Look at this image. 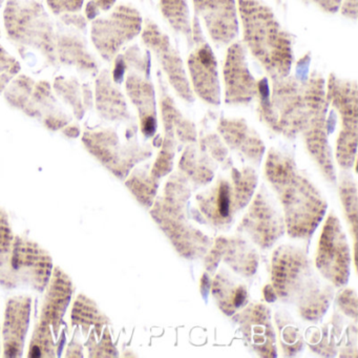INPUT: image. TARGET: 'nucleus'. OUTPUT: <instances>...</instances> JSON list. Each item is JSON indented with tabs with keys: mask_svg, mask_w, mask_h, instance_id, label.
<instances>
[{
	"mask_svg": "<svg viewBox=\"0 0 358 358\" xmlns=\"http://www.w3.org/2000/svg\"><path fill=\"white\" fill-rule=\"evenodd\" d=\"M125 89L129 100L139 113L142 134L146 137H152L157 129V100L154 85L148 77L133 72L127 75Z\"/></svg>",
	"mask_w": 358,
	"mask_h": 358,
	"instance_id": "dca6fc26",
	"label": "nucleus"
},
{
	"mask_svg": "<svg viewBox=\"0 0 358 358\" xmlns=\"http://www.w3.org/2000/svg\"><path fill=\"white\" fill-rule=\"evenodd\" d=\"M62 134L66 137L71 138V139H75V138L79 137L81 134L80 127L76 124H68L62 129Z\"/></svg>",
	"mask_w": 358,
	"mask_h": 358,
	"instance_id": "c9c22d12",
	"label": "nucleus"
},
{
	"mask_svg": "<svg viewBox=\"0 0 358 358\" xmlns=\"http://www.w3.org/2000/svg\"><path fill=\"white\" fill-rule=\"evenodd\" d=\"M0 345H1V343H0ZM0 348H1V347H0Z\"/></svg>",
	"mask_w": 358,
	"mask_h": 358,
	"instance_id": "ea45409f",
	"label": "nucleus"
},
{
	"mask_svg": "<svg viewBox=\"0 0 358 358\" xmlns=\"http://www.w3.org/2000/svg\"><path fill=\"white\" fill-rule=\"evenodd\" d=\"M95 106L98 115L110 122H127L131 120L127 100L110 73L103 70L99 73L95 83Z\"/></svg>",
	"mask_w": 358,
	"mask_h": 358,
	"instance_id": "f3484780",
	"label": "nucleus"
},
{
	"mask_svg": "<svg viewBox=\"0 0 358 358\" xmlns=\"http://www.w3.org/2000/svg\"><path fill=\"white\" fill-rule=\"evenodd\" d=\"M85 347L87 348L90 357H115L117 356V350L113 345L108 327L103 329V332L100 337H96V335L92 332L91 336L85 343Z\"/></svg>",
	"mask_w": 358,
	"mask_h": 358,
	"instance_id": "b1692460",
	"label": "nucleus"
},
{
	"mask_svg": "<svg viewBox=\"0 0 358 358\" xmlns=\"http://www.w3.org/2000/svg\"><path fill=\"white\" fill-rule=\"evenodd\" d=\"M20 69L18 60L0 45V93L20 74Z\"/></svg>",
	"mask_w": 358,
	"mask_h": 358,
	"instance_id": "393cba45",
	"label": "nucleus"
},
{
	"mask_svg": "<svg viewBox=\"0 0 358 358\" xmlns=\"http://www.w3.org/2000/svg\"><path fill=\"white\" fill-rule=\"evenodd\" d=\"M141 37L144 45L154 52L176 94L188 103L194 102L196 98L190 87L181 56L171 45L169 37L162 32L158 24L150 20L143 22Z\"/></svg>",
	"mask_w": 358,
	"mask_h": 358,
	"instance_id": "1a4fd4ad",
	"label": "nucleus"
},
{
	"mask_svg": "<svg viewBox=\"0 0 358 358\" xmlns=\"http://www.w3.org/2000/svg\"><path fill=\"white\" fill-rule=\"evenodd\" d=\"M48 8L54 15L79 13L83 9L85 0H45Z\"/></svg>",
	"mask_w": 358,
	"mask_h": 358,
	"instance_id": "cd10ccee",
	"label": "nucleus"
},
{
	"mask_svg": "<svg viewBox=\"0 0 358 358\" xmlns=\"http://www.w3.org/2000/svg\"><path fill=\"white\" fill-rule=\"evenodd\" d=\"M14 238L9 215L0 207V285L6 289H10L9 263Z\"/></svg>",
	"mask_w": 358,
	"mask_h": 358,
	"instance_id": "4be33fe9",
	"label": "nucleus"
},
{
	"mask_svg": "<svg viewBox=\"0 0 358 358\" xmlns=\"http://www.w3.org/2000/svg\"><path fill=\"white\" fill-rule=\"evenodd\" d=\"M9 270L10 289L26 287L43 292L53 271V259L38 243L15 234Z\"/></svg>",
	"mask_w": 358,
	"mask_h": 358,
	"instance_id": "423d86ee",
	"label": "nucleus"
},
{
	"mask_svg": "<svg viewBox=\"0 0 358 358\" xmlns=\"http://www.w3.org/2000/svg\"><path fill=\"white\" fill-rule=\"evenodd\" d=\"M3 93L9 106L41 121L50 131H60L72 120L54 96L49 81H35L26 75H17Z\"/></svg>",
	"mask_w": 358,
	"mask_h": 358,
	"instance_id": "20e7f679",
	"label": "nucleus"
},
{
	"mask_svg": "<svg viewBox=\"0 0 358 358\" xmlns=\"http://www.w3.org/2000/svg\"><path fill=\"white\" fill-rule=\"evenodd\" d=\"M66 357L76 358L83 357V345L78 338L74 337L68 345Z\"/></svg>",
	"mask_w": 358,
	"mask_h": 358,
	"instance_id": "72a5a7b5",
	"label": "nucleus"
},
{
	"mask_svg": "<svg viewBox=\"0 0 358 358\" xmlns=\"http://www.w3.org/2000/svg\"><path fill=\"white\" fill-rule=\"evenodd\" d=\"M45 291V297H43L38 320L51 326L54 335L58 336L64 315L74 293L72 278L62 268H53L51 278Z\"/></svg>",
	"mask_w": 358,
	"mask_h": 358,
	"instance_id": "4468645a",
	"label": "nucleus"
},
{
	"mask_svg": "<svg viewBox=\"0 0 358 358\" xmlns=\"http://www.w3.org/2000/svg\"><path fill=\"white\" fill-rule=\"evenodd\" d=\"M243 39L272 81L290 74L294 55L292 37L282 29L263 0H236Z\"/></svg>",
	"mask_w": 358,
	"mask_h": 358,
	"instance_id": "f03ea898",
	"label": "nucleus"
},
{
	"mask_svg": "<svg viewBox=\"0 0 358 358\" xmlns=\"http://www.w3.org/2000/svg\"><path fill=\"white\" fill-rule=\"evenodd\" d=\"M100 12L101 11H100L99 8L94 3L93 0H90L89 3L85 6V18H87V20L93 22V20H95L96 18L99 16Z\"/></svg>",
	"mask_w": 358,
	"mask_h": 358,
	"instance_id": "f704fd0d",
	"label": "nucleus"
},
{
	"mask_svg": "<svg viewBox=\"0 0 358 358\" xmlns=\"http://www.w3.org/2000/svg\"><path fill=\"white\" fill-rule=\"evenodd\" d=\"M127 71V66L124 59H123V56L119 54V55H117L116 58H115L114 70H113L112 74H110L113 81H114L116 85H120L123 79H124Z\"/></svg>",
	"mask_w": 358,
	"mask_h": 358,
	"instance_id": "2f4dec72",
	"label": "nucleus"
},
{
	"mask_svg": "<svg viewBox=\"0 0 358 358\" xmlns=\"http://www.w3.org/2000/svg\"><path fill=\"white\" fill-rule=\"evenodd\" d=\"M71 320L72 326L80 328L83 334L87 335L92 330L96 337L101 336L103 329L110 324V318L100 310L97 303L83 293L75 299Z\"/></svg>",
	"mask_w": 358,
	"mask_h": 358,
	"instance_id": "a211bd4d",
	"label": "nucleus"
},
{
	"mask_svg": "<svg viewBox=\"0 0 358 358\" xmlns=\"http://www.w3.org/2000/svg\"><path fill=\"white\" fill-rule=\"evenodd\" d=\"M160 9L163 17L175 32L183 35L188 45L192 43V22L189 8L186 0H160Z\"/></svg>",
	"mask_w": 358,
	"mask_h": 358,
	"instance_id": "aec40b11",
	"label": "nucleus"
},
{
	"mask_svg": "<svg viewBox=\"0 0 358 358\" xmlns=\"http://www.w3.org/2000/svg\"><path fill=\"white\" fill-rule=\"evenodd\" d=\"M58 345L54 341L51 326L37 320L29 347V358H52L57 355Z\"/></svg>",
	"mask_w": 358,
	"mask_h": 358,
	"instance_id": "5701e85b",
	"label": "nucleus"
},
{
	"mask_svg": "<svg viewBox=\"0 0 358 358\" xmlns=\"http://www.w3.org/2000/svg\"><path fill=\"white\" fill-rule=\"evenodd\" d=\"M3 3H5V0H0V7L3 5Z\"/></svg>",
	"mask_w": 358,
	"mask_h": 358,
	"instance_id": "4c0bfd02",
	"label": "nucleus"
},
{
	"mask_svg": "<svg viewBox=\"0 0 358 358\" xmlns=\"http://www.w3.org/2000/svg\"><path fill=\"white\" fill-rule=\"evenodd\" d=\"M220 131L225 135L228 142L247 152L251 158H259L262 156L263 146L261 142L255 136H251L250 131L243 121L223 119L220 124Z\"/></svg>",
	"mask_w": 358,
	"mask_h": 358,
	"instance_id": "6ab92c4d",
	"label": "nucleus"
},
{
	"mask_svg": "<svg viewBox=\"0 0 358 358\" xmlns=\"http://www.w3.org/2000/svg\"><path fill=\"white\" fill-rule=\"evenodd\" d=\"M141 14L129 5H119L104 17L92 22L91 38L96 51L106 62H112L121 49L141 33Z\"/></svg>",
	"mask_w": 358,
	"mask_h": 358,
	"instance_id": "39448f33",
	"label": "nucleus"
},
{
	"mask_svg": "<svg viewBox=\"0 0 358 358\" xmlns=\"http://www.w3.org/2000/svg\"><path fill=\"white\" fill-rule=\"evenodd\" d=\"M278 1H280V0H278Z\"/></svg>",
	"mask_w": 358,
	"mask_h": 358,
	"instance_id": "58836bf2",
	"label": "nucleus"
},
{
	"mask_svg": "<svg viewBox=\"0 0 358 358\" xmlns=\"http://www.w3.org/2000/svg\"><path fill=\"white\" fill-rule=\"evenodd\" d=\"M327 100L343 119V129L339 136V163L349 166L353 162L356 148L357 129V85L356 81L339 78L335 74L329 77L326 87Z\"/></svg>",
	"mask_w": 358,
	"mask_h": 358,
	"instance_id": "6e6552de",
	"label": "nucleus"
},
{
	"mask_svg": "<svg viewBox=\"0 0 358 358\" xmlns=\"http://www.w3.org/2000/svg\"><path fill=\"white\" fill-rule=\"evenodd\" d=\"M56 54L58 64L74 66L83 74L96 75L99 71V64L87 49V39L83 32L70 27L60 28V24L58 27Z\"/></svg>",
	"mask_w": 358,
	"mask_h": 358,
	"instance_id": "2eb2a0df",
	"label": "nucleus"
},
{
	"mask_svg": "<svg viewBox=\"0 0 358 358\" xmlns=\"http://www.w3.org/2000/svg\"><path fill=\"white\" fill-rule=\"evenodd\" d=\"M259 113L273 129L291 134L303 129L308 142L324 139L326 120V83L320 73L307 78L287 76L274 80L270 95L268 80L257 83Z\"/></svg>",
	"mask_w": 358,
	"mask_h": 358,
	"instance_id": "f257e3e1",
	"label": "nucleus"
},
{
	"mask_svg": "<svg viewBox=\"0 0 358 358\" xmlns=\"http://www.w3.org/2000/svg\"><path fill=\"white\" fill-rule=\"evenodd\" d=\"M187 60L192 89L194 95L211 106L221 102V87L217 75V62L210 45L198 43Z\"/></svg>",
	"mask_w": 358,
	"mask_h": 358,
	"instance_id": "f8f14e48",
	"label": "nucleus"
},
{
	"mask_svg": "<svg viewBox=\"0 0 358 358\" xmlns=\"http://www.w3.org/2000/svg\"><path fill=\"white\" fill-rule=\"evenodd\" d=\"M60 20L64 26L70 27L75 30L80 31L83 33L87 31V20L81 14H64V15L60 16Z\"/></svg>",
	"mask_w": 358,
	"mask_h": 358,
	"instance_id": "c756f323",
	"label": "nucleus"
},
{
	"mask_svg": "<svg viewBox=\"0 0 358 358\" xmlns=\"http://www.w3.org/2000/svg\"><path fill=\"white\" fill-rule=\"evenodd\" d=\"M54 91L56 95L72 108L73 114L78 120H81L87 113L85 98H83V85L81 87L75 78L57 77L54 81Z\"/></svg>",
	"mask_w": 358,
	"mask_h": 358,
	"instance_id": "412c9836",
	"label": "nucleus"
},
{
	"mask_svg": "<svg viewBox=\"0 0 358 358\" xmlns=\"http://www.w3.org/2000/svg\"><path fill=\"white\" fill-rule=\"evenodd\" d=\"M225 102L240 106L257 96V81L251 75L247 62V50L243 43L230 45L223 66Z\"/></svg>",
	"mask_w": 358,
	"mask_h": 358,
	"instance_id": "9d476101",
	"label": "nucleus"
},
{
	"mask_svg": "<svg viewBox=\"0 0 358 358\" xmlns=\"http://www.w3.org/2000/svg\"><path fill=\"white\" fill-rule=\"evenodd\" d=\"M341 15L350 20H357V0H343L339 7Z\"/></svg>",
	"mask_w": 358,
	"mask_h": 358,
	"instance_id": "473e14b6",
	"label": "nucleus"
},
{
	"mask_svg": "<svg viewBox=\"0 0 358 358\" xmlns=\"http://www.w3.org/2000/svg\"><path fill=\"white\" fill-rule=\"evenodd\" d=\"M8 39L24 57L28 49L41 54L49 66H57L58 28L37 0H8L3 11ZM59 27V26H58Z\"/></svg>",
	"mask_w": 358,
	"mask_h": 358,
	"instance_id": "7ed1b4c3",
	"label": "nucleus"
},
{
	"mask_svg": "<svg viewBox=\"0 0 358 358\" xmlns=\"http://www.w3.org/2000/svg\"><path fill=\"white\" fill-rule=\"evenodd\" d=\"M127 186L133 192L134 196H137L138 200L145 202L152 194V185L150 178L146 176L145 171L138 169L134 171L127 181Z\"/></svg>",
	"mask_w": 358,
	"mask_h": 358,
	"instance_id": "a878e982",
	"label": "nucleus"
},
{
	"mask_svg": "<svg viewBox=\"0 0 358 358\" xmlns=\"http://www.w3.org/2000/svg\"><path fill=\"white\" fill-rule=\"evenodd\" d=\"M32 299L28 295H15L8 299L3 326V347L5 357H22L30 324Z\"/></svg>",
	"mask_w": 358,
	"mask_h": 358,
	"instance_id": "ddd939ff",
	"label": "nucleus"
},
{
	"mask_svg": "<svg viewBox=\"0 0 358 358\" xmlns=\"http://www.w3.org/2000/svg\"><path fill=\"white\" fill-rule=\"evenodd\" d=\"M122 56L127 69H133L142 76H150V55L142 53L138 45L129 47Z\"/></svg>",
	"mask_w": 358,
	"mask_h": 358,
	"instance_id": "bb28decb",
	"label": "nucleus"
},
{
	"mask_svg": "<svg viewBox=\"0 0 358 358\" xmlns=\"http://www.w3.org/2000/svg\"><path fill=\"white\" fill-rule=\"evenodd\" d=\"M93 1L99 8L100 11L108 12L114 8L117 0H93Z\"/></svg>",
	"mask_w": 358,
	"mask_h": 358,
	"instance_id": "e433bc0d",
	"label": "nucleus"
},
{
	"mask_svg": "<svg viewBox=\"0 0 358 358\" xmlns=\"http://www.w3.org/2000/svg\"><path fill=\"white\" fill-rule=\"evenodd\" d=\"M83 143L100 164L121 180L150 155L148 150L133 142L122 143L117 131L106 127L85 131Z\"/></svg>",
	"mask_w": 358,
	"mask_h": 358,
	"instance_id": "0eeeda50",
	"label": "nucleus"
},
{
	"mask_svg": "<svg viewBox=\"0 0 358 358\" xmlns=\"http://www.w3.org/2000/svg\"><path fill=\"white\" fill-rule=\"evenodd\" d=\"M217 206L223 217H227L230 208V186L226 181L221 182L217 189Z\"/></svg>",
	"mask_w": 358,
	"mask_h": 358,
	"instance_id": "c85d7f7f",
	"label": "nucleus"
},
{
	"mask_svg": "<svg viewBox=\"0 0 358 358\" xmlns=\"http://www.w3.org/2000/svg\"><path fill=\"white\" fill-rule=\"evenodd\" d=\"M305 3L315 6L326 13H336L343 0H301Z\"/></svg>",
	"mask_w": 358,
	"mask_h": 358,
	"instance_id": "7c9ffc66",
	"label": "nucleus"
},
{
	"mask_svg": "<svg viewBox=\"0 0 358 358\" xmlns=\"http://www.w3.org/2000/svg\"><path fill=\"white\" fill-rule=\"evenodd\" d=\"M194 16L202 20L211 41L231 45L238 35L236 0H194Z\"/></svg>",
	"mask_w": 358,
	"mask_h": 358,
	"instance_id": "9b49d317",
	"label": "nucleus"
}]
</instances>
